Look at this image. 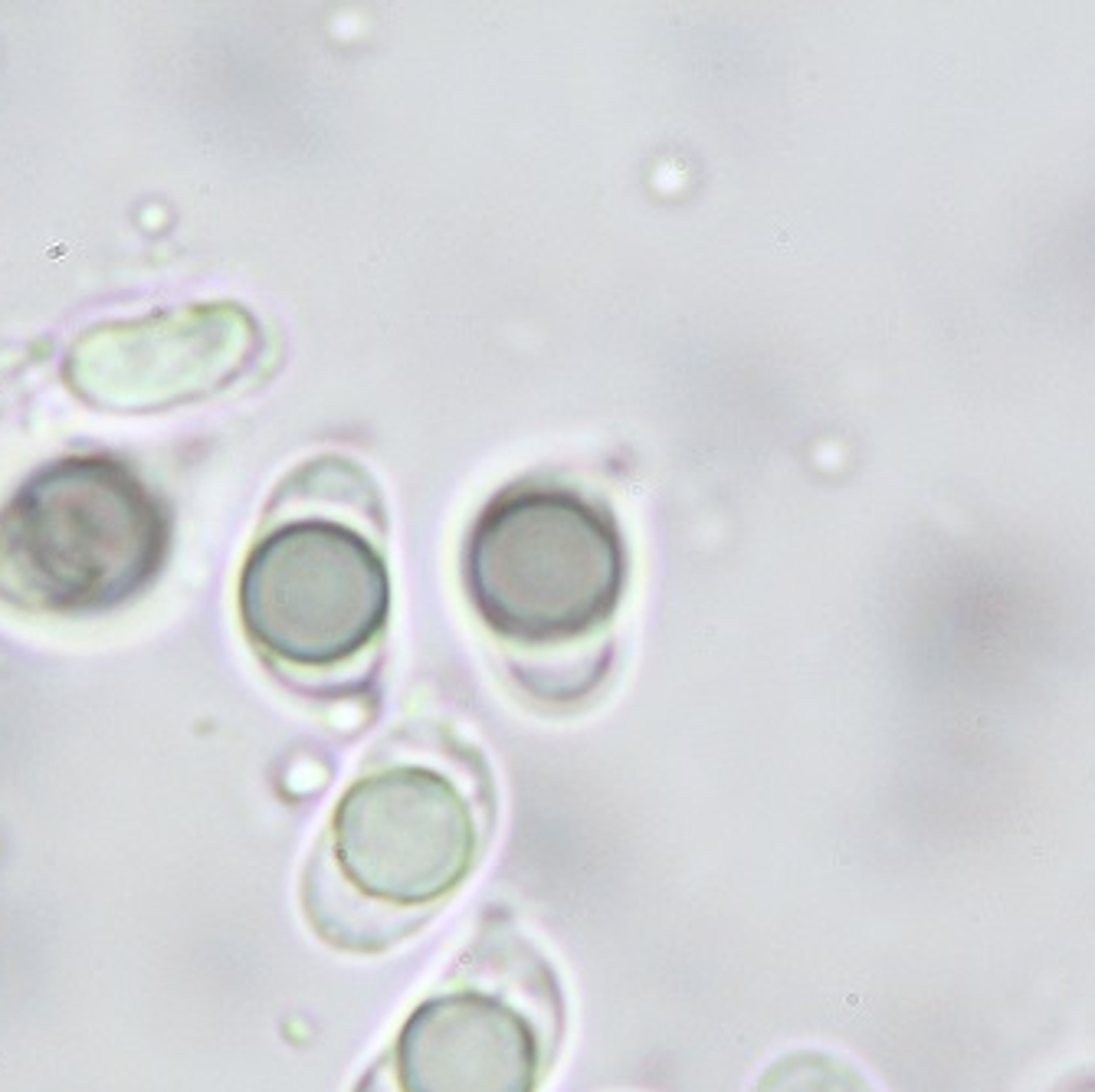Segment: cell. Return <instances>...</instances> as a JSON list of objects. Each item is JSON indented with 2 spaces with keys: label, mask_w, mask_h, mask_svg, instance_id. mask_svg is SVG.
Here are the masks:
<instances>
[{
  "label": "cell",
  "mask_w": 1095,
  "mask_h": 1092,
  "mask_svg": "<svg viewBox=\"0 0 1095 1092\" xmlns=\"http://www.w3.org/2000/svg\"><path fill=\"white\" fill-rule=\"evenodd\" d=\"M630 558L614 512L568 486H515L463 545V587L482 627L515 650H564L610 627Z\"/></svg>",
  "instance_id": "obj_3"
},
{
  "label": "cell",
  "mask_w": 1095,
  "mask_h": 1092,
  "mask_svg": "<svg viewBox=\"0 0 1095 1092\" xmlns=\"http://www.w3.org/2000/svg\"><path fill=\"white\" fill-rule=\"evenodd\" d=\"M171 552V512L112 456L46 463L0 509V601L92 617L135 601Z\"/></svg>",
  "instance_id": "obj_2"
},
{
  "label": "cell",
  "mask_w": 1095,
  "mask_h": 1092,
  "mask_svg": "<svg viewBox=\"0 0 1095 1092\" xmlns=\"http://www.w3.org/2000/svg\"><path fill=\"white\" fill-rule=\"evenodd\" d=\"M259 352V325L233 302L95 325L69 348L66 381L115 414H151L230 388Z\"/></svg>",
  "instance_id": "obj_6"
},
{
  "label": "cell",
  "mask_w": 1095,
  "mask_h": 1092,
  "mask_svg": "<svg viewBox=\"0 0 1095 1092\" xmlns=\"http://www.w3.org/2000/svg\"><path fill=\"white\" fill-rule=\"evenodd\" d=\"M390 568L364 528L335 515L270 521L237 581L246 640L275 670L341 672L388 634Z\"/></svg>",
  "instance_id": "obj_5"
},
{
  "label": "cell",
  "mask_w": 1095,
  "mask_h": 1092,
  "mask_svg": "<svg viewBox=\"0 0 1095 1092\" xmlns=\"http://www.w3.org/2000/svg\"><path fill=\"white\" fill-rule=\"evenodd\" d=\"M492 820V787L476 754H381L344 787L308 860V925L341 951L404 942L470 883Z\"/></svg>",
  "instance_id": "obj_1"
},
{
  "label": "cell",
  "mask_w": 1095,
  "mask_h": 1092,
  "mask_svg": "<svg viewBox=\"0 0 1095 1092\" xmlns=\"http://www.w3.org/2000/svg\"><path fill=\"white\" fill-rule=\"evenodd\" d=\"M561 1014L548 961L512 932H486L450 984L404 1018L355 1092H539Z\"/></svg>",
  "instance_id": "obj_4"
}]
</instances>
